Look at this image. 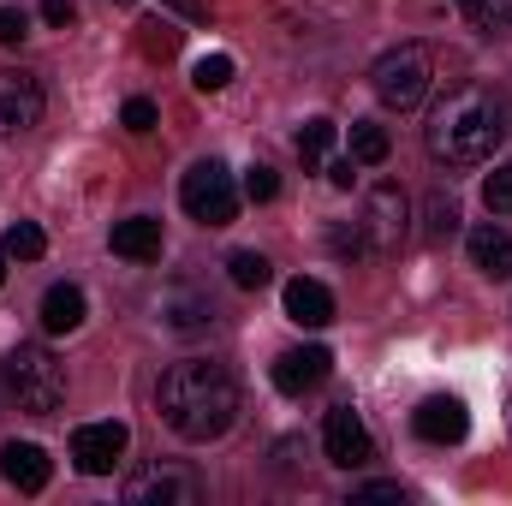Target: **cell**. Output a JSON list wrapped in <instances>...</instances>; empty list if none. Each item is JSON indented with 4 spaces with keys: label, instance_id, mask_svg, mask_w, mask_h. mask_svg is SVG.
Returning <instances> with one entry per match:
<instances>
[{
    "label": "cell",
    "instance_id": "cell-1",
    "mask_svg": "<svg viewBox=\"0 0 512 506\" xmlns=\"http://www.w3.org/2000/svg\"><path fill=\"white\" fill-rule=\"evenodd\" d=\"M155 411H161V423H167L179 441H191V447L221 441V435L233 429V417H239V381L227 376V364L185 358V364H173V370L161 376Z\"/></svg>",
    "mask_w": 512,
    "mask_h": 506
},
{
    "label": "cell",
    "instance_id": "cell-2",
    "mask_svg": "<svg viewBox=\"0 0 512 506\" xmlns=\"http://www.w3.org/2000/svg\"><path fill=\"white\" fill-rule=\"evenodd\" d=\"M501 137H507L501 102H495V90H483V84H453V90L435 102L429 126H423L429 155L447 161V167H477V161H489V155L501 149Z\"/></svg>",
    "mask_w": 512,
    "mask_h": 506
},
{
    "label": "cell",
    "instance_id": "cell-3",
    "mask_svg": "<svg viewBox=\"0 0 512 506\" xmlns=\"http://www.w3.org/2000/svg\"><path fill=\"white\" fill-rule=\"evenodd\" d=\"M370 84H376V102L382 108L411 114V108H423V96L435 84V54L423 42H399V48H387L382 60L370 66Z\"/></svg>",
    "mask_w": 512,
    "mask_h": 506
},
{
    "label": "cell",
    "instance_id": "cell-4",
    "mask_svg": "<svg viewBox=\"0 0 512 506\" xmlns=\"http://www.w3.org/2000/svg\"><path fill=\"white\" fill-rule=\"evenodd\" d=\"M6 387L30 417H54L66 405V364L48 346H12L6 352Z\"/></svg>",
    "mask_w": 512,
    "mask_h": 506
},
{
    "label": "cell",
    "instance_id": "cell-5",
    "mask_svg": "<svg viewBox=\"0 0 512 506\" xmlns=\"http://www.w3.org/2000/svg\"><path fill=\"white\" fill-rule=\"evenodd\" d=\"M179 203H185V215L191 221H203V227H227L233 215H239V185H233V173H227V161H191L185 167V179H179Z\"/></svg>",
    "mask_w": 512,
    "mask_h": 506
},
{
    "label": "cell",
    "instance_id": "cell-6",
    "mask_svg": "<svg viewBox=\"0 0 512 506\" xmlns=\"http://www.w3.org/2000/svg\"><path fill=\"white\" fill-rule=\"evenodd\" d=\"M364 239H370V256H399L405 245V233H411V197L382 179V185H370V197H364Z\"/></svg>",
    "mask_w": 512,
    "mask_h": 506
},
{
    "label": "cell",
    "instance_id": "cell-7",
    "mask_svg": "<svg viewBox=\"0 0 512 506\" xmlns=\"http://www.w3.org/2000/svg\"><path fill=\"white\" fill-rule=\"evenodd\" d=\"M131 447V429L120 417H102V423H78L72 429V465L84 477H114V465L126 459Z\"/></svg>",
    "mask_w": 512,
    "mask_h": 506
},
{
    "label": "cell",
    "instance_id": "cell-8",
    "mask_svg": "<svg viewBox=\"0 0 512 506\" xmlns=\"http://www.w3.org/2000/svg\"><path fill=\"white\" fill-rule=\"evenodd\" d=\"M126 501L131 506H197L203 501V483L185 465H143L126 483Z\"/></svg>",
    "mask_w": 512,
    "mask_h": 506
},
{
    "label": "cell",
    "instance_id": "cell-9",
    "mask_svg": "<svg viewBox=\"0 0 512 506\" xmlns=\"http://www.w3.org/2000/svg\"><path fill=\"white\" fill-rule=\"evenodd\" d=\"M322 453H328V465H340V471H364V465L376 459V441H370V429H364V417H358L352 405H334V411H328V423H322Z\"/></svg>",
    "mask_w": 512,
    "mask_h": 506
},
{
    "label": "cell",
    "instance_id": "cell-10",
    "mask_svg": "<svg viewBox=\"0 0 512 506\" xmlns=\"http://www.w3.org/2000/svg\"><path fill=\"white\" fill-rule=\"evenodd\" d=\"M42 126V84L30 72H0V137H24Z\"/></svg>",
    "mask_w": 512,
    "mask_h": 506
},
{
    "label": "cell",
    "instance_id": "cell-11",
    "mask_svg": "<svg viewBox=\"0 0 512 506\" xmlns=\"http://www.w3.org/2000/svg\"><path fill=\"white\" fill-rule=\"evenodd\" d=\"M334 370V352L328 346H298V352H280L274 358V387L286 393V399H304L310 387H322Z\"/></svg>",
    "mask_w": 512,
    "mask_h": 506
},
{
    "label": "cell",
    "instance_id": "cell-12",
    "mask_svg": "<svg viewBox=\"0 0 512 506\" xmlns=\"http://www.w3.org/2000/svg\"><path fill=\"white\" fill-rule=\"evenodd\" d=\"M411 429H417L423 441H435V447H453V441H465V429H471V411H465V399H453V393H435V399H423V405H417Z\"/></svg>",
    "mask_w": 512,
    "mask_h": 506
},
{
    "label": "cell",
    "instance_id": "cell-13",
    "mask_svg": "<svg viewBox=\"0 0 512 506\" xmlns=\"http://www.w3.org/2000/svg\"><path fill=\"white\" fill-rule=\"evenodd\" d=\"M0 477H6L18 495H42L48 477H54V459H48L36 441H6V447H0Z\"/></svg>",
    "mask_w": 512,
    "mask_h": 506
},
{
    "label": "cell",
    "instance_id": "cell-14",
    "mask_svg": "<svg viewBox=\"0 0 512 506\" xmlns=\"http://www.w3.org/2000/svg\"><path fill=\"white\" fill-rule=\"evenodd\" d=\"M286 316L298 328H328L334 322V292L322 280H310V274H292L286 280Z\"/></svg>",
    "mask_w": 512,
    "mask_h": 506
},
{
    "label": "cell",
    "instance_id": "cell-15",
    "mask_svg": "<svg viewBox=\"0 0 512 506\" xmlns=\"http://www.w3.org/2000/svg\"><path fill=\"white\" fill-rule=\"evenodd\" d=\"M465 251H471V268H477V274H489V280H512V233L507 227H495V221L471 227Z\"/></svg>",
    "mask_w": 512,
    "mask_h": 506
},
{
    "label": "cell",
    "instance_id": "cell-16",
    "mask_svg": "<svg viewBox=\"0 0 512 506\" xmlns=\"http://www.w3.org/2000/svg\"><path fill=\"white\" fill-rule=\"evenodd\" d=\"M161 322H167L173 334H197V328L215 322V304H209L203 292H191V286H167V292H161Z\"/></svg>",
    "mask_w": 512,
    "mask_h": 506
},
{
    "label": "cell",
    "instance_id": "cell-17",
    "mask_svg": "<svg viewBox=\"0 0 512 506\" xmlns=\"http://www.w3.org/2000/svg\"><path fill=\"white\" fill-rule=\"evenodd\" d=\"M84 328V292L72 280L42 292V334H78Z\"/></svg>",
    "mask_w": 512,
    "mask_h": 506
},
{
    "label": "cell",
    "instance_id": "cell-18",
    "mask_svg": "<svg viewBox=\"0 0 512 506\" xmlns=\"http://www.w3.org/2000/svg\"><path fill=\"white\" fill-rule=\"evenodd\" d=\"M114 256H126V262H155V256H161V221H155V215L114 221Z\"/></svg>",
    "mask_w": 512,
    "mask_h": 506
},
{
    "label": "cell",
    "instance_id": "cell-19",
    "mask_svg": "<svg viewBox=\"0 0 512 506\" xmlns=\"http://www.w3.org/2000/svg\"><path fill=\"white\" fill-rule=\"evenodd\" d=\"M387 155H393V137H387V126L358 120V126H352V161H358V167H382Z\"/></svg>",
    "mask_w": 512,
    "mask_h": 506
},
{
    "label": "cell",
    "instance_id": "cell-20",
    "mask_svg": "<svg viewBox=\"0 0 512 506\" xmlns=\"http://www.w3.org/2000/svg\"><path fill=\"white\" fill-rule=\"evenodd\" d=\"M227 274H233L239 292H262V286L274 280V262H268L262 251H233L227 256Z\"/></svg>",
    "mask_w": 512,
    "mask_h": 506
},
{
    "label": "cell",
    "instance_id": "cell-21",
    "mask_svg": "<svg viewBox=\"0 0 512 506\" xmlns=\"http://www.w3.org/2000/svg\"><path fill=\"white\" fill-rule=\"evenodd\" d=\"M0 251L18 256V262H36V256L48 251V233H42L36 221H12V227L0 233Z\"/></svg>",
    "mask_w": 512,
    "mask_h": 506
},
{
    "label": "cell",
    "instance_id": "cell-22",
    "mask_svg": "<svg viewBox=\"0 0 512 506\" xmlns=\"http://www.w3.org/2000/svg\"><path fill=\"white\" fill-rule=\"evenodd\" d=\"M334 137H340V126H334V120H310V126L298 131V161H304V167H316V161H328V149H334Z\"/></svg>",
    "mask_w": 512,
    "mask_h": 506
},
{
    "label": "cell",
    "instance_id": "cell-23",
    "mask_svg": "<svg viewBox=\"0 0 512 506\" xmlns=\"http://www.w3.org/2000/svg\"><path fill=\"white\" fill-rule=\"evenodd\" d=\"M191 84H197L203 96L227 90V84H233V54H203V60L191 66Z\"/></svg>",
    "mask_w": 512,
    "mask_h": 506
},
{
    "label": "cell",
    "instance_id": "cell-24",
    "mask_svg": "<svg viewBox=\"0 0 512 506\" xmlns=\"http://www.w3.org/2000/svg\"><path fill=\"white\" fill-rule=\"evenodd\" d=\"M453 233H459V203H453L447 191H435V197H429V239L447 245Z\"/></svg>",
    "mask_w": 512,
    "mask_h": 506
},
{
    "label": "cell",
    "instance_id": "cell-25",
    "mask_svg": "<svg viewBox=\"0 0 512 506\" xmlns=\"http://www.w3.org/2000/svg\"><path fill=\"white\" fill-rule=\"evenodd\" d=\"M471 24H477L483 36H507L512 30V0H477V6H471Z\"/></svg>",
    "mask_w": 512,
    "mask_h": 506
},
{
    "label": "cell",
    "instance_id": "cell-26",
    "mask_svg": "<svg viewBox=\"0 0 512 506\" xmlns=\"http://www.w3.org/2000/svg\"><path fill=\"white\" fill-rule=\"evenodd\" d=\"M328 251H334V256H370V239H364V227H358V221H340V227L328 233Z\"/></svg>",
    "mask_w": 512,
    "mask_h": 506
},
{
    "label": "cell",
    "instance_id": "cell-27",
    "mask_svg": "<svg viewBox=\"0 0 512 506\" xmlns=\"http://www.w3.org/2000/svg\"><path fill=\"white\" fill-rule=\"evenodd\" d=\"M483 203H489L495 215H512V167H495V173L483 179Z\"/></svg>",
    "mask_w": 512,
    "mask_h": 506
},
{
    "label": "cell",
    "instance_id": "cell-28",
    "mask_svg": "<svg viewBox=\"0 0 512 506\" xmlns=\"http://www.w3.org/2000/svg\"><path fill=\"white\" fill-rule=\"evenodd\" d=\"M274 191H280V179H274V167H268V161L245 167V197H251V203H274Z\"/></svg>",
    "mask_w": 512,
    "mask_h": 506
},
{
    "label": "cell",
    "instance_id": "cell-29",
    "mask_svg": "<svg viewBox=\"0 0 512 506\" xmlns=\"http://www.w3.org/2000/svg\"><path fill=\"white\" fill-rule=\"evenodd\" d=\"M120 120H126V131H137V137H143V131H155V120H161V108H155L149 96H131Z\"/></svg>",
    "mask_w": 512,
    "mask_h": 506
},
{
    "label": "cell",
    "instance_id": "cell-30",
    "mask_svg": "<svg viewBox=\"0 0 512 506\" xmlns=\"http://www.w3.org/2000/svg\"><path fill=\"white\" fill-rule=\"evenodd\" d=\"M24 36H30V18H24L18 6H0V42H6V48H18Z\"/></svg>",
    "mask_w": 512,
    "mask_h": 506
},
{
    "label": "cell",
    "instance_id": "cell-31",
    "mask_svg": "<svg viewBox=\"0 0 512 506\" xmlns=\"http://www.w3.org/2000/svg\"><path fill=\"white\" fill-rule=\"evenodd\" d=\"M352 501H405V489L399 483H364V489H352Z\"/></svg>",
    "mask_w": 512,
    "mask_h": 506
},
{
    "label": "cell",
    "instance_id": "cell-32",
    "mask_svg": "<svg viewBox=\"0 0 512 506\" xmlns=\"http://www.w3.org/2000/svg\"><path fill=\"white\" fill-rule=\"evenodd\" d=\"M42 18H48L54 30H66V24L78 18V6H72V0H42Z\"/></svg>",
    "mask_w": 512,
    "mask_h": 506
},
{
    "label": "cell",
    "instance_id": "cell-33",
    "mask_svg": "<svg viewBox=\"0 0 512 506\" xmlns=\"http://www.w3.org/2000/svg\"><path fill=\"white\" fill-rule=\"evenodd\" d=\"M352 167H358V161H352V155H340V161H328V185H340V191H346V185H352V179H358V173H352Z\"/></svg>",
    "mask_w": 512,
    "mask_h": 506
},
{
    "label": "cell",
    "instance_id": "cell-34",
    "mask_svg": "<svg viewBox=\"0 0 512 506\" xmlns=\"http://www.w3.org/2000/svg\"><path fill=\"white\" fill-rule=\"evenodd\" d=\"M161 6H167V12H179V18H191V24H203V18H209V6H203V0H161Z\"/></svg>",
    "mask_w": 512,
    "mask_h": 506
},
{
    "label": "cell",
    "instance_id": "cell-35",
    "mask_svg": "<svg viewBox=\"0 0 512 506\" xmlns=\"http://www.w3.org/2000/svg\"><path fill=\"white\" fill-rule=\"evenodd\" d=\"M0 280H6V251H0Z\"/></svg>",
    "mask_w": 512,
    "mask_h": 506
},
{
    "label": "cell",
    "instance_id": "cell-36",
    "mask_svg": "<svg viewBox=\"0 0 512 506\" xmlns=\"http://www.w3.org/2000/svg\"><path fill=\"white\" fill-rule=\"evenodd\" d=\"M507 429H512V399H507Z\"/></svg>",
    "mask_w": 512,
    "mask_h": 506
},
{
    "label": "cell",
    "instance_id": "cell-37",
    "mask_svg": "<svg viewBox=\"0 0 512 506\" xmlns=\"http://www.w3.org/2000/svg\"><path fill=\"white\" fill-rule=\"evenodd\" d=\"M459 6H465V12H471V6H477V0H459Z\"/></svg>",
    "mask_w": 512,
    "mask_h": 506
}]
</instances>
